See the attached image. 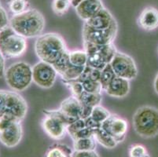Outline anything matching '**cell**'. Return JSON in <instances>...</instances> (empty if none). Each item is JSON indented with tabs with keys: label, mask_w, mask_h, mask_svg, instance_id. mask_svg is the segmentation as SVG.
Masks as SVG:
<instances>
[{
	"label": "cell",
	"mask_w": 158,
	"mask_h": 157,
	"mask_svg": "<svg viewBox=\"0 0 158 157\" xmlns=\"http://www.w3.org/2000/svg\"><path fill=\"white\" fill-rule=\"evenodd\" d=\"M63 37L57 33L42 34L35 43V52L41 61L54 64L68 51Z\"/></svg>",
	"instance_id": "obj_1"
},
{
	"label": "cell",
	"mask_w": 158,
	"mask_h": 157,
	"mask_svg": "<svg viewBox=\"0 0 158 157\" xmlns=\"http://www.w3.org/2000/svg\"><path fill=\"white\" fill-rule=\"evenodd\" d=\"M101 127L119 144L125 139L128 130V123L118 115L111 113L110 117L102 123Z\"/></svg>",
	"instance_id": "obj_12"
},
{
	"label": "cell",
	"mask_w": 158,
	"mask_h": 157,
	"mask_svg": "<svg viewBox=\"0 0 158 157\" xmlns=\"http://www.w3.org/2000/svg\"><path fill=\"white\" fill-rule=\"evenodd\" d=\"M6 83L16 92H22L32 83V66L25 61H18L10 65L5 72Z\"/></svg>",
	"instance_id": "obj_5"
},
{
	"label": "cell",
	"mask_w": 158,
	"mask_h": 157,
	"mask_svg": "<svg viewBox=\"0 0 158 157\" xmlns=\"http://www.w3.org/2000/svg\"><path fill=\"white\" fill-rule=\"evenodd\" d=\"M57 76V72L52 64L40 60L32 66L33 82L41 88H51L55 83Z\"/></svg>",
	"instance_id": "obj_11"
},
{
	"label": "cell",
	"mask_w": 158,
	"mask_h": 157,
	"mask_svg": "<svg viewBox=\"0 0 158 157\" xmlns=\"http://www.w3.org/2000/svg\"><path fill=\"white\" fill-rule=\"evenodd\" d=\"M115 22H116V21L111 13L106 8H103L94 17L85 21V24L94 29H106Z\"/></svg>",
	"instance_id": "obj_17"
},
{
	"label": "cell",
	"mask_w": 158,
	"mask_h": 157,
	"mask_svg": "<svg viewBox=\"0 0 158 157\" xmlns=\"http://www.w3.org/2000/svg\"><path fill=\"white\" fill-rule=\"evenodd\" d=\"M138 25L147 31L158 28V10L155 7L148 6L143 10L138 17Z\"/></svg>",
	"instance_id": "obj_15"
},
{
	"label": "cell",
	"mask_w": 158,
	"mask_h": 157,
	"mask_svg": "<svg viewBox=\"0 0 158 157\" xmlns=\"http://www.w3.org/2000/svg\"><path fill=\"white\" fill-rule=\"evenodd\" d=\"M104 8L100 0H84L75 7L80 18L87 21Z\"/></svg>",
	"instance_id": "obj_16"
},
{
	"label": "cell",
	"mask_w": 158,
	"mask_h": 157,
	"mask_svg": "<svg viewBox=\"0 0 158 157\" xmlns=\"http://www.w3.org/2000/svg\"><path fill=\"white\" fill-rule=\"evenodd\" d=\"M23 137L22 125L20 122H10L0 130V142L7 148L18 146Z\"/></svg>",
	"instance_id": "obj_13"
},
{
	"label": "cell",
	"mask_w": 158,
	"mask_h": 157,
	"mask_svg": "<svg viewBox=\"0 0 158 157\" xmlns=\"http://www.w3.org/2000/svg\"><path fill=\"white\" fill-rule=\"evenodd\" d=\"M69 60L73 65L85 67L87 63V54L84 50L69 51Z\"/></svg>",
	"instance_id": "obj_24"
},
{
	"label": "cell",
	"mask_w": 158,
	"mask_h": 157,
	"mask_svg": "<svg viewBox=\"0 0 158 157\" xmlns=\"http://www.w3.org/2000/svg\"><path fill=\"white\" fill-rule=\"evenodd\" d=\"M118 31L117 22L106 29H94L84 23L82 31L83 41L95 45H108L113 43Z\"/></svg>",
	"instance_id": "obj_9"
},
{
	"label": "cell",
	"mask_w": 158,
	"mask_h": 157,
	"mask_svg": "<svg viewBox=\"0 0 158 157\" xmlns=\"http://www.w3.org/2000/svg\"><path fill=\"white\" fill-rule=\"evenodd\" d=\"M71 157H99L95 151H74Z\"/></svg>",
	"instance_id": "obj_30"
},
{
	"label": "cell",
	"mask_w": 158,
	"mask_h": 157,
	"mask_svg": "<svg viewBox=\"0 0 158 157\" xmlns=\"http://www.w3.org/2000/svg\"><path fill=\"white\" fill-rule=\"evenodd\" d=\"M58 109L66 117L73 121L83 119L84 108L80 101L73 95L63 100Z\"/></svg>",
	"instance_id": "obj_14"
},
{
	"label": "cell",
	"mask_w": 158,
	"mask_h": 157,
	"mask_svg": "<svg viewBox=\"0 0 158 157\" xmlns=\"http://www.w3.org/2000/svg\"><path fill=\"white\" fill-rule=\"evenodd\" d=\"M9 23L10 21L6 12L2 6H0V30L7 27L9 25Z\"/></svg>",
	"instance_id": "obj_31"
},
{
	"label": "cell",
	"mask_w": 158,
	"mask_h": 157,
	"mask_svg": "<svg viewBox=\"0 0 158 157\" xmlns=\"http://www.w3.org/2000/svg\"><path fill=\"white\" fill-rule=\"evenodd\" d=\"M44 114L41 121L44 131L54 140H62L67 134L68 126L74 121L66 117L59 109L44 110Z\"/></svg>",
	"instance_id": "obj_7"
},
{
	"label": "cell",
	"mask_w": 158,
	"mask_h": 157,
	"mask_svg": "<svg viewBox=\"0 0 158 157\" xmlns=\"http://www.w3.org/2000/svg\"><path fill=\"white\" fill-rule=\"evenodd\" d=\"M94 137L95 138L96 142L102 145L103 147H105L106 149H114L115 147L118 145V143L107 132L105 131L102 127L96 130Z\"/></svg>",
	"instance_id": "obj_21"
},
{
	"label": "cell",
	"mask_w": 158,
	"mask_h": 157,
	"mask_svg": "<svg viewBox=\"0 0 158 157\" xmlns=\"http://www.w3.org/2000/svg\"><path fill=\"white\" fill-rule=\"evenodd\" d=\"M0 6H1V4H0Z\"/></svg>",
	"instance_id": "obj_36"
},
{
	"label": "cell",
	"mask_w": 158,
	"mask_h": 157,
	"mask_svg": "<svg viewBox=\"0 0 158 157\" xmlns=\"http://www.w3.org/2000/svg\"><path fill=\"white\" fill-rule=\"evenodd\" d=\"M130 89L129 80L116 76L105 91L110 97H116V98H123L128 94Z\"/></svg>",
	"instance_id": "obj_18"
},
{
	"label": "cell",
	"mask_w": 158,
	"mask_h": 157,
	"mask_svg": "<svg viewBox=\"0 0 158 157\" xmlns=\"http://www.w3.org/2000/svg\"><path fill=\"white\" fill-rule=\"evenodd\" d=\"M73 151L64 144L55 143L49 147L45 157H71Z\"/></svg>",
	"instance_id": "obj_20"
},
{
	"label": "cell",
	"mask_w": 158,
	"mask_h": 157,
	"mask_svg": "<svg viewBox=\"0 0 158 157\" xmlns=\"http://www.w3.org/2000/svg\"><path fill=\"white\" fill-rule=\"evenodd\" d=\"M115 74L118 77L127 80H135L138 76L135 61L131 56L123 52L117 51L110 63Z\"/></svg>",
	"instance_id": "obj_10"
},
{
	"label": "cell",
	"mask_w": 158,
	"mask_h": 157,
	"mask_svg": "<svg viewBox=\"0 0 158 157\" xmlns=\"http://www.w3.org/2000/svg\"><path fill=\"white\" fill-rule=\"evenodd\" d=\"M26 39L16 32L10 26L0 30V52L5 59L18 58L27 50Z\"/></svg>",
	"instance_id": "obj_6"
},
{
	"label": "cell",
	"mask_w": 158,
	"mask_h": 157,
	"mask_svg": "<svg viewBox=\"0 0 158 157\" xmlns=\"http://www.w3.org/2000/svg\"><path fill=\"white\" fill-rule=\"evenodd\" d=\"M135 131L143 138H152L158 135V109L143 105L135 112L132 117Z\"/></svg>",
	"instance_id": "obj_4"
},
{
	"label": "cell",
	"mask_w": 158,
	"mask_h": 157,
	"mask_svg": "<svg viewBox=\"0 0 158 157\" xmlns=\"http://www.w3.org/2000/svg\"><path fill=\"white\" fill-rule=\"evenodd\" d=\"M129 157H151L147 149L141 144H134L129 147Z\"/></svg>",
	"instance_id": "obj_29"
},
{
	"label": "cell",
	"mask_w": 158,
	"mask_h": 157,
	"mask_svg": "<svg viewBox=\"0 0 158 157\" xmlns=\"http://www.w3.org/2000/svg\"><path fill=\"white\" fill-rule=\"evenodd\" d=\"M84 50L87 54V66L92 68L102 70L107 64H110L118 50L113 43L108 45H95L84 43Z\"/></svg>",
	"instance_id": "obj_8"
},
{
	"label": "cell",
	"mask_w": 158,
	"mask_h": 157,
	"mask_svg": "<svg viewBox=\"0 0 158 157\" xmlns=\"http://www.w3.org/2000/svg\"><path fill=\"white\" fill-rule=\"evenodd\" d=\"M110 115H111V113L106 108L98 105H96L93 108L90 117L93 120L95 121L96 123L102 124V123H104L105 121L110 117Z\"/></svg>",
	"instance_id": "obj_25"
},
{
	"label": "cell",
	"mask_w": 158,
	"mask_h": 157,
	"mask_svg": "<svg viewBox=\"0 0 158 157\" xmlns=\"http://www.w3.org/2000/svg\"><path fill=\"white\" fill-rule=\"evenodd\" d=\"M96 140L94 137L80 138L73 141L75 151H95Z\"/></svg>",
	"instance_id": "obj_23"
},
{
	"label": "cell",
	"mask_w": 158,
	"mask_h": 157,
	"mask_svg": "<svg viewBox=\"0 0 158 157\" xmlns=\"http://www.w3.org/2000/svg\"><path fill=\"white\" fill-rule=\"evenodd\" d=\"M83 1H84V0H73V2H72V6L76 7L79 3H80V2H83Z\"/></svg>",
	"instance_id": "obj_34"
},
{
	"label": "cell",
	"mask_w": 158,
	"mask_h": 157,
	"mask_svg": "<svg viewBox=\"0 0 158 157\" xmlns=\"http://www.w3.org/2000/svg\"><path fill=\"white\" fill-rule=\"evenodd\" d=\"M71 1H72V2H73V0H71Z\"/></svg>",
	"instance_id": "obj_35"
},
{
	"label": "cell",
	"mask_w": 158,
	"mask_h": 157,
	"mask_svg": "<svg viewBox=\"0 0 158 157\" xmlns=\"http://www.w3.org/2000/svg\"><path fill=\"white\" fill-rule=\"evenodd\" d=\"M79 82L81 83L84 91L93 93H102V86L100 84V82L94 81L90 79H87V80Z\"/></svg>",
	"instance_id": "obj_28"
},
{
	"label": "cell",
	"mask_w": 158,
	"mask_h": 157,
	"mask_svg": "<svg viewBox=\"0 0 158 157\" xmlns=\"http://www.w3.org/2000/svg\"><path fill=\"white\" fill-rule=\"evenodd\" d=\"M79 101L84 108L83 119H87L91 113L92 109L96 105H100L102 101V93H93L84 91L78 97Z\"/></svg>",
	"instance_id": "obj_19"
},
{
	"label": "cell",
	"mask_w": 158,
	"mask_h": 157,
	"mask_svg": "<svg viewBox=\"0 0 158 157\" xmlns=\"http://www.w3.org/2000/svg\"><path fill=\"white\" fill-rule=\"evenodd\" d=\"M116 74H115L114 71L112 68L110 64H107L102 70H101V76H100V84L102 86V90H106L108 86L110 84L112 81L113 80L115 77H116Z\"/></svg>",
	"instance_id": "obj_26"
},
{
	"label": "cell",
	"mask_w": 158,
	"mask_h": 157,
	"mask_svg": "<svg viewBox=\"0 0 158 157\" xmlns=\"http://www.w3.org/2000/svg\"><path fill=\"white\" fill-rule=\"evenodd\" d=\"M153 87H154V90L155 91H156V93L158 94V72L154 79V82H153Z\"/></svg>",
	"instance_id": "obj_33"
},
{
	"label": "cell",
	"mask_w": 158,
	"mask_h": 157,
	"mask_svg": "<svg viewBox=\"0 0 158 157\" xmlns=\"http://www.w3.org/2000/svg\"><path fill=\"white\" fill-rule=\"evenodd\" d=\"M27 112L28 104L18 92L0 90V119L21 123Z\"/></svg>",
	"instance_id": "obj_3"
},
{
	"label": "cell",
	"mask_w": 158,
	"mask_h": 157,
	"mask_svg": "<svg viewBox=\"0 0 158 157\" xmlns=\"http://www.w3.org/2000/svg\"><path fill=\"white\" fill-rule=\"evenodd\" d=\"M6 72V64H5V58L2 56V54L0 52V78L3 77L5 76Z\"/></svg>",
	"instance_id": "obj_32"
},
{
	"label": "cell",
	"mask_w": 158,
	"mask_h": 157,
	"mask_svg": "<svg viewBox=\"0 0 158 157\" xmlns=\"http://www.w3.org/2000/svg\"><path fill=\"white\" fill-rule=\"evenodd\" d=\"M71 6V0H54L52 2L53 11L58 16H62L66 14Z\"/></svg>",
	"instance_id": "obj_27"
},
{
	"label": "cell",
	"mask_w": 158,
	"mask_h": 157,
	"mask_svg": "<svg viewBox=\"0 0 158 157\" xmlns=\"http://www.w3.org/2000/svg\"><path fill=\"white\" fill-rule=\"evenodd\" d=\"M7 6L13 16L19 15L29 10V0H7Z\"/></svg>",
	"instance_id": "obj_22"
},
{
	"label": "cell",
	"mask_w": 158,
	"mask_h": 157,
	"mask_svg": "<svg viewBox=\"0 0 158 157\" xmlns=\"http://www.w3.org/2000/svg\"><path fill=\"white\" fill-rule=\"evenodd\" d=\"M9 25L24 38H35L42 35L45 28V18L36 9H30L25 13L13 16Z\"/></svg>",
	"instance_id": "obj_2"
}]
</instances>
